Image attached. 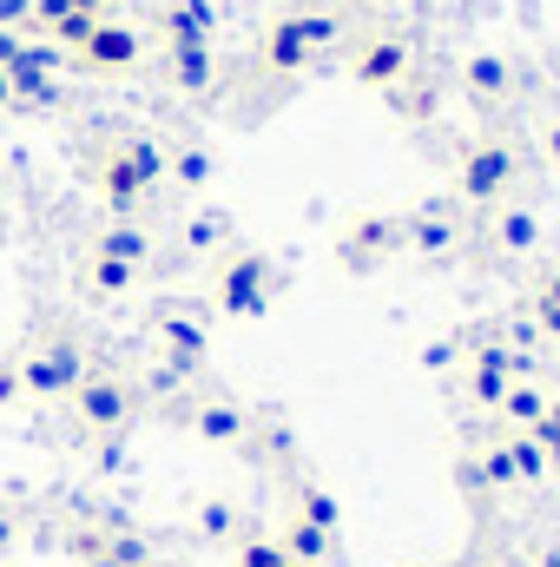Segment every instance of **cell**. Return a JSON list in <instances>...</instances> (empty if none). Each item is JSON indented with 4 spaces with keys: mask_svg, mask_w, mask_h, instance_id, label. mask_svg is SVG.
Returning <instances> with one entry per match:
<instances>
[{
    "mask_svg": "<svg viewBox=\"0 0 560 567\" xmlns=\"http://www.w3.org/2000/svg\"><path fill=\"white\" fill-rule=\"evenodd\" d=\"M370 7H390V0H370Z\"/></svg>",
    "mask_w": 560,
    "mask_h": 567,
    "instance_id": "25",
    "label": "cell"
},
{
    "mask_svg": "<svg viewBox=\"0 0 560 567\" xmlns=\"http://www.w3.org/2000/svg\"><path fill=\"white\" fill-rule=\"evenodd\" d=\"M535 330L560 337V271L554 278H541V290H535Z\"/></svg>",
    "mask_w": 560,
    "mask_h": 567,
    "instance_id": "16",
    "label": "cell"
},
{
    "mask_svg": "<svg viewBox=\"0 0 560 567\" xmlns=\"http://www.w3.org/2000/svg\"><path fill=\"white\" fill-rule=\"evenodd\" d=\"M508 455H515V482H541L548 475V455L535 435H508Z\"/></svg>",
    "mask_w": 560,
    "mask_h": 567,
    "instance_id": "15",
    "label": "cell"
},
{
    "mask_svg": "<svg viewBox=\"0 0 560 567\" xmlns=\"http://www.w3.org/2000/svg\"><path fill=\"white\" fill-rule=\"evenodd\" d=\"M330 40H336V20H330V13H283L278 27L265 33V66L297 73V66H310V53L330 47Z\"/></svg>",
    "mask_w": 560,
    "mask_h": 567,
    "instance_id": "1",
    "label": "cell"
},
{
    "mask_svg": "<svg viewBox=\"0 0 560 567\" xmlns=\"http://www.w3.org/2000/svg\"><path fill=\"white\" fill-rule=\"evenodd\" d=\"M290 548H297V555H323V548H330V528H317V522H297Z\"/></svg>",
    "mask_w": 560,
    "mask_h": 567,
    "instance_id": "18",
    "label": "cell"
},
{
    "mask_svg": "<svg viewBox=\"0 0 560 567\" xmlns=\"http://www.w3.org/2000/svg\"><path fill=\"white\" fill-rule=\"evenodd\" d=\"M205 435H218V442H231V435H238V416H231V410H205Z\"/></svg>",
    "mask_w": 560,
    "mask_h": 567,
    "instance_id": "21",
    "label": "cell"
},
{
    "mask_svg": "<svg viewBox=\"0 0 560 567\" xmlns=\"http://www.w3.org/2000/svg\"><path fill=\"white\" fill-rule=\"evenodd\" d=\"M495 238H501V251H535L541 245V218L535 212H501Z\"/></svg>",
    "mask_w": 560,
    "mask_h": 567,
    "instance_id": "14",
    "label": "cell"
},
{
    "mask_svg": "<svg viewBox=\"0 0 560 567\" xmlns=\"http://www.w3.org/2000/svg\"><path fill=\"white\" fill-rule=\"evenodd\" d=\"M495 410H501V423L515 429V435H528V429H541V416H548V390H535L528 377H515Z\"/></svg>",
    "mask_w": 560,
    "mask_h": 567,
    "instance_id": "9",
    "label": "cell"
},
{
    "mask_svg": "<svg viewBox=\"0 0 560 567\" xmlns=\"http://www.w3.org/2000/svg\"><path fill=\"white\" fill-rule=\"evenodd\" d=\"M93 284H100V290H126V284H133V265H120V258H100V265H93Z\"/></svg>",
    "mask_w": 560,
    "mask_h": 567,
    "instance_id": "19",
    "label": "cell"
},
{
    "mask_svg": "<svg viewBox=\"0 0 560 567\" xmlns=\"http://www.w3.org/2000/svg\"><path fill=\"white\" fill-rule=\"evenodd\" d=\"M396 245H403V218H363V225L343 238V265H350V271H370V265H383Z\"/></svg>",
    "mask_w": 560,
    "mask_h": 567,
    "instance_id": "7",
    "label": "cell"
},
{
    "mask_svg": "<svg viewBox=\"0 0 560 567\" xmlns=\"http://www.w3.org/2000/svg\"><path fill=\"white\" fill-rule=\"evenodd\" d=\"M535 567H560V555H541V561H535Z\"/></svg>",
    "mask_w": 560,
    "mask_h": 567,
    "instance_id": "23",
    "label": "cell"
},
{
    "mask_svg": "<svg viewBox=\"0 0 560 567\" xmlns=\"http://www.w3.org/2000/svg\"><path fill=\"white\" fill-rule=\"evenodd\" d=\"M158 172H165L158 145H152V140H126L113 158H106V165H100V192L126 212V205H139V198H145V185H152Z\"/></svg>",
    "mask_w": 560,
    "mask_h": 567,
    "instance_id": "3",
    "label": "cell"
},
{
    "mask_svg": "<svg viewBox=\"0 0 560 567\" xmlns=\"http://www.w3.org/2000/svg\"><path fill=\"white\" fill-rule=\"evenodd\" d=\"M455 238H462V225H455L448 205H428V212H416V218H403V245H416L422 258L455 251Z\"/></svg>",
    "mask_w": 560,
    "mask_h": 567,
    "instance_id": "8",
    "label": "cell"
},
{
    "mask_svg": "<svg viewBox=\"0 0 560 567\" xmlns=\"http://www.w3.org/2000/svg\"><path fill=\"white\" fill-rule=\"evenodd\" d=\"M548 145H554V165H560V126H554V140H548Z\"/></svg>",
    "mask_w": 560,
    "mask_h": 567,
    "instance_id": "24",
    "label": "cell"
},
{
    "mask_svg": "<svg viewBox=\"0 0 560 567\" xmlns=\"http://www.w3.org/2000/svg\"><path fill=\"white\" fill-rule=\"evenodd\" d=\"M238 561L245 567H290V548H278V542H251Z\"/></svg>",
    "mask_w": 560,
    "mask_h": 567,
    "instance_id": "17",
    "label": "cell"
},
{
    "mask_svg": "<svg viewBox=\"0 0 560 567\" xmlns=\"http://www.w3.org/2000/svg\"><path fill=\"white\" fill-rule=\"evenodd\" d=\"M515 172H521V152L501 140H475L462 152V198L468 205H495L508 185H515Z\"/></svg>",
    "mask_w": 560,
    "mask_h": 567,
    "instance_id": "2",
    "label": "cell"
},
{
    "mask_svg": "<svg viewBox=\"0 0 560 567\" xmlns=\"http://www.w3.org/2000/svg\"><path fill=\"white\" fill-rule=\"evenodd\" d=\"M80 60H86L93 73H126V66L139 60V33H133V27H113V20H100V27L80 40Z\"/></svg>",
    "mask_w": 560,
    "mask_h": 567,
    "instance_id": "6",
    "label": "cell"
},
{
    "mask_svg": "<svg viewBox=\"0 0 560 567\" xmlns=\"http://www.w3.org/2000/svg\"><path fill=\"white\" fill-rule=\"evenodd\" d=\"M165 33H172V47H185V40H205L211 47V7L205 0H178L165 13Z\"/></svg>",
    "mask_w": 560,
    "mask_h": 567,
    "instance_id": "11",
    "label": "cell"
},
{
    "mask_svg": "<svg viewBox=\"0 0 560 567\" xmlns=\"http://www.w3.org/2000/svg\"><path fill=\"white\" fill-rule=\"evenodd\" d=\"M172 80H178L185 93H198V86L211 80V47H205V40H185V47H172Z\"/></svg>",
    "mask_w": 560,
    "mask_h": 567,
    "instance_id": "12",
    "label": "cell"
},
{
    "mask_svg": "<svg viewBox=\"0 0 560 567\" xmlns=\"http://www.w3.org/2000/svg\"><path fill=\"white\" fill-rule=\"evenodd\" d=\"M350 73H356L363 86H396V80L409 73V40H403V33H370V40L350 53Z\"/></svg>",
    "mask_w": 560,
    "mask_h": 567,
    "instance_id": "5",
    "label": "cell"
},
{
    "mask_svg": "<svg viewBox=\"0 0 560 567\" xmlns=\"http://www.w3.org/2000/svg\"><path fill=\"white\" fill-rule=\"evenodd\" d=\"M205 172H211L205 152H178V178H185V185H205Z\"/></svg>",
    "mask_w": 560,
    "mask_h": 567,
    "instance_id": "20",
    "label": "cell"
},
{
    "mask_svg": "<svg viewBox=\"0 0 560 567\" xmlns=\"http://www.w3.org/2000/svg\"><path fill=\"white\" fill-rule=\"evenodd\" d=\"M495 567H528V561H521V555H508V561H495Z\"/></svg>",
    "mask_w": 560,
    "mask_h": 567,
    "instance_id": "22",
    "label": "cell"
},
{
    "mask_svg": "<svg viewBox=\"0 0 560 567\" xmlns=\"http://www.w3.org/2000/svg\"><path fill=\"white\" fill-rule=\"evenodd\" d=\"M218 303H225L231 317H258V310L271 303V265H265V258H231L225 278H218Z\"/></svg>",
    "mask_w": 560,
    "mask_h": 567,
    "instance_id": "4",
    "label": "cell"
},
{
    "mask_svg": "<svg viewBox=\"0 0 560 567\" xmlns=\"http://www.w3.org/2000/svg\"><path fill=\"white\" fill-rule=\"evenodd\" d=\"M508 80H515V73H508V60H501V53H475V60L462 66V86H468V100H475V106H495V100L508 93Z\"/></svg>",
    "mask_w": 560,
    "mask_h": 567,
    "instance_id": "10",
    "label": "cell"
},
{
    "mask_svg": "<svg viewBox=\"0 0 560 567\" xmlns=\"http://www.w3.org/2000/svg\"><path fill=\"white\" fill-rule=\"evenodd\" d=\"M80 410H86L93 423H120V416H126V390L106 383V377H100V383H80Z\"/></svg>",
    "mask_w": 560,
    "mask_h": 567,
    "instance_id": "13",
    "label": "cell"
}]
</instances>
